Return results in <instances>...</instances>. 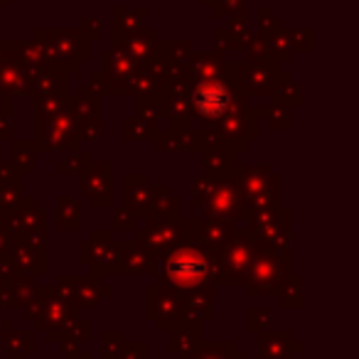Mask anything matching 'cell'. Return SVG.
Here are the masks:
<instances>
[{
    "label": "cell",
    "instance_id": "6da1fadb",
    "mask_svg": "<svg viewBox=\"0 0 359 359\" xmlns=\"http://www.w3.org/2000/svg\"><path fill=\"white\" fill-rule=\"evenodd\" d=\"M229 106V94L219 84H205L195 91V109L205 118H217Z\"/></svg>",
    "mask_w": 359,
    "mask_h": 359
}]
</instances>
